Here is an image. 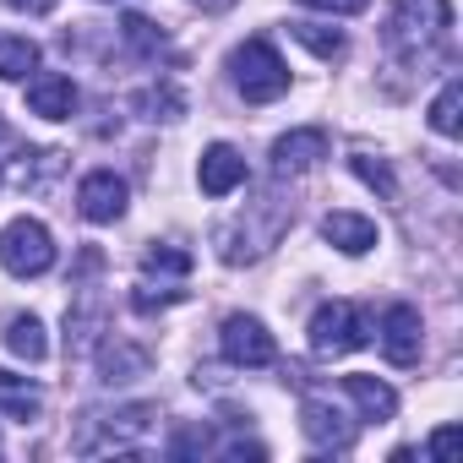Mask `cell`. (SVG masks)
<instances>
[{
	"label": "cell",
	"instance_id": "obj_1",
	"mask_svg": "<svg viewBox=\"0 0 463 463\" xmlns=\"http://www.w3.org/2000/svg\"><path fill=\"white\" fill-rule=\"evenodd\" d=\"M295 223V202H284L279 191H262L257 202H246L235 218H223L213 229V246H218V262L223 268H246V262H262L279 241L284 229Z\"/></svg>",
	"mask_w": 463,
	"mask_h": 463
},
{
	"label": "cell",
	"instance_id": "obj_2",
	"mask_svg": "<svg viewBox=\"0 0 463 463\" xmlns=\"http://www.w3.org/2000/svg\"><path fill=\"white\" fill-rule=\"evenodd\" d=\"M447 33H452V6L447 0H398L387 12V50L403 61V66H430L441 50H447Z\"/></svg>",
	"mask_w": 463,
	"mask_h": 463
},
{
	"label": "cell",
	"instance_id": "obj_3",
	"mask_svg": "<svg viewBox=\"0 0 463 463\" xmlns=\"http://www.w3.org/2000/svg\"><path fill=\"white\" fill-rule=\"evenodd\" d=\"M158 420V403H120V409H93L82 420V436H77V452L82 458H104V452H137V441L153 430Z\"/></svg>",
	"mask_w": 463,
	"mask_h": 463
},
{
	"label": "cell",
	"instance_id": "obj_4",
	"mask_svg": "<svg viewBox=\"0 0 463 463\" xmlns=\"http://www.w3.org/2000/svg\"><path fill=\"white\" fill-rule=\"evenodd\" d=\"M229 82H235V93L246 104H273L289 93V66L268 39H246L229 50Z\"/></svg>",
	"mask_w": 463,
	"mask_h": 463
},
{
	"label": "cell",
	"instance_id": "obj_5",
	"mask_svg": "<svg viewBox=\"0 0 463 463\" xmlns=\"http://www.w3.org/2000/svg\"><path fill=\"white\" fill-rule=\"evenodd\" d=\"M311 354L317 360H344V354H354V349H365L371 344V317L354 306V300H327L317 317H311Z\"/></svg>",
	"mask_w": 463,
	"mask_h": 463
},
{
	"label": "cell",
	"instance_id": "obj_6",
	"mask_svg": "<svg viewBox=\"0 0 463 463\" xmlns=\"http://www.w3.org/2000/svg\"><path fill=\"white\" fill-rule=\"evenodd\" d=\"M0 268L12 279H39L55 268V235L39 218H12L0 229Z\"/></svg>",
	"mask_w": 463,
	"mask_h": 463
},
{
	"label": "cell",
	"instance_id": "obj_7",
	"mask_svg": "<svg viewBox=\"0 0 463 463\" xmlns=\"http://www.w3.org/2000/svg\"><path fill=\"white\" fill-rule=\"evenodd\" d=\"M218 349H223V360H229V365H241V371H262V365H273V360H279L273 333L262 327V317H246V311L223 317V327H218Z\"/></svg>",
	"mask_w": 463,
	"mask_h": 463
},
{
	"label": "cell",
	"instance_id": "obj_8",
	"mask_svg": "<svg viewBox=\"0 0 463 463\" xmlns=\"http://www.w3.org/2000/svg\"><path fill=\"white\" fill-rule=\"evenodd\" d=\"M126 202H131V191H126V180L115 169H93L77 185V213L88 223H120L126 218Z\"/></svg>",
	"mask_w": 463,
	"mask_h": 463
},
{
	"label": "cell",
	"instance_id": "obj_9",
	"mask_svg": "<svg viewBox=\"0 0 463 463\" xmlns=\"http://www.w3.org/2000/svg\"><path fill=\"white\" fill-rule=\"evenodd\" d=\"M376 338H382V354L392 360V365H420V349H425V322H420V311L414 306H387L382 311V327H376Z\"/></svg>",
	"mask_w": 463,
	"mask_h": 463
},
{
	"label": "cell",
	"instance_id": "obj_10",
	"mask_svg": "<svg viewBox=\"0 0 463 463\" xmlns=\"http://www.w3.org/2000/svg\"><path fill=\"white\" fill-rule=\"evenodd\" d=\"M300 430H306V441H311L317 452H349V447H354V420H349L344 409H333L327 398H306Z\"/></svg>",
	"mask_w": 463,
	"mask_h": 463
},
{
	"label": "cell",
	"instance_id": "obj_11",
	"mask_svg": "<svg viewBox=\"0 0 463 463\" xmlns=\"http://www.w3.org/2000/svg\"><path fill=\"white\" fill-rule=\"evenodd\" d=\"M322 158H327V131H317V126L284 131V137L273 142V175H279V180L306 175V169H317Z\"/></svg>",
	"mask_w": 463,
	"mask_h": 463
},
{
	"label": "cell",
	"instance_id": "obj_12",
	"mask_svg": "<svg viewBox=\"0 0 463 463\" xmlns=\"http://www.w3.org/2000/svg\"><path fill=\"white\" fill-rule=\"evenodd\" d=\"M28 109H33L39 120H71V115L82 109V93H77L71 77H61V71H39V77L28 82Z\"/></svg>",
	"mask_w": 463,
	"mask_h": 463
},
{
	"label": "cell",
	"instance_id": "obj_13",
	"mask_svg": "<svg viewBox=\"0 0 463 463\" xmlns=\"http://www.w3.org/2000/svg\"><path fill=\"white\" fill-rule=\"evenodd\" d=\"M104 333H109L104 300H99L93 289H82V295L71 300V311H66V354H71V360H77V354H93Z\"/></svg>",
	"mask_w": 463,
	"mask_h": 463
},
{
	"label": "cell",
	"instance_id": "obj_14",
	"mask_svg": "<svg viewBox=\"0 0 463 463\" xmlns=\"http://www.w3.org/2000/svg\"><path fill=\"white\" fill-rule=\"evenodd\" d=\"M196 180H202L207 196H229V191L246 185V158L229 147V142H213V147L202 153V164H196Z\"/></svg>",
	"mask_w": 463,
	"mask_h": 463
},
{
	"label": "cell",
	"instance_id": "obj_15",
	"mask_svg": "<svg viewBox=\"0 0 463 463\" xmlns=\"http://www.w3.org/2000/svg\"><path fill=\"white\" fill-rule=\"evenodd\" d=\"M322 241H327V246H338L344 257H365L382 235H376V223H371L365 213H344V207H338V213H327V218H322Z\"/></svg>",
	"mask_w": 463,
	"mask_h": 463
},
{
	"label": "cell",
	"instance_id": "obj_16",
	"mask_svg": "<svg viewBox=\"0 0 463 463\" xmlns=\"http://www.w3.org/2000/svg\"><path fill=\"white\" fill-rule=\"evenodd\" d=\"M147 349L142 344H126V338H99V382H131V376H142L147 371Z\"/></svg>",
	"mask_w": 463,
	"mask_h": 463
},
{
	"label": "cell",
	"instance_id": "obj_17",
	"mask_svg": "<svg viewBox=\"0 0 463 463\" xmlns=\"http://www.w3.org/2000/svg\"><path fill=\"white\" fill-rule=\"evenodd\" d=\"M344 392H349V398L360 403V414H365V420H376V425L398 414V392H392L382 376H365V371H354V376H344Z\"/></svg>",
	"mask_w": 463,
	"mask_h": 463
},
{
	"label": "cell",
	"instance_id": "obj_18",
	"mask_svg": "<svg viewBox=\"0 0 463 463\" xmlns=\"http://www.w3.org/2000/svg\"><path fill=\"white\" fill-rule=\"evenodd\" d=\"M0 409H6L12 420H39V409H44V392L28 382V376H12V371H0Z\"/></svg>",
	"mask_w": 463,
	"mask_h": 463
},
{
	"label": "cell",
	"instance_id": "obj_19",
	"mask_svg": "<svg viewBox=\"0 0 463 463\" xmlns=\"http://www.w3.org/2000/svg\"><path fill=\"white\" fill-rule=\"evenodd\" d=\"M430 131L436 137H458L463 131V77H447L441 93L430 99Z\"/></svg>",
	"mask_w": 463,
	"mask_h": 463
},
{
	"label": "cell",
	"instance_id": "obj_20",
	"mask_svg": "<svg viewBox=\"0 0 463 463\" xmlns=\"http://www.w3.org/2000/svg\"><path fill=\"white\" fill-rule=\"evenodd\" d=\"M6 349H12L17 360H28V365H39V360L50 354V338H44V322H39V317H12V322H6Z\"/></svg>",
	"mask_w": 463,
	"mask_h": 463
},
{
	"label": "cell",
	"instance_id": "obj_21",
	"mask_svg": "<svg viewBox=\"0 0 463 463\" xmlns=\"http://www.w3.org/2000/svg\"><path fill=\"white\" fill-rule=\"evenodd\" d=\"M33 71H39V44L33 39H17V33L0 39V82H28Z\"/></svg>",
	"mask_w": 463,
	"mask_h": 463
},
{
	"label": "cell",
	"instance_id": "obj_22",
	"mask_svg": "<svg viewBox=\"0 0 463 463\" xmlns=\"http://www.w3.org/2000/svg\"><path fill=\"white\" fill-rule=\"evenodd\" d=\"M289 33L311 50V55H322V61H344V33L338 28H322V23H289Z\"/></svg>",
	"mask_w": 463,
	"mask_h": 463
},
{
	"label": "cell",
	"instance_id": "obj_23",
	"mask_svg": "<svg viewBox=\"0 0 463 463\" xmlns=\"http://www.w3.org/2000/svg\"><path fill=\"white\" fill-rule=\"evenodd\" d=\"M142 273L185 279V273H191V251H180V246H147V251H142Z\"/></svg>",
	"mask_w": 463,
	"mask_h": 463
},
{
	"label": "cell",
	"instance_id": "obj_24",
	"mask_svg": "<svg viewBox=\"0 0 463 463\" xmlns=\"http://www.w3.org/2000/svg\"><path fill=\"white\" fill-rule=\"evenodd\" d=\"M349 169L371 185V191H382V196H398V180H392V169H387V158H376V153H354L349 158Z\"/></svg>",
	"mask_w": 463,
	"mask_h": 463
},
{
	"label": "cell",
	"instance_id": "obj_25",
	"mask_svg": "<svg viewBox=\"0 0 463 463\" xmlns=\"http://www.w3.org/2000/svg\"><path fill=\"white\" fill-rule=\"evenodd\" d=\"M120 39H126L137 55H158V50H164V33H158L147 17H126V23H120Z\"/></svg>",
	"mask_w": 463,
	"mask_h": 463
},
{
	"label": "cell",
	"instance_id": "obj_26",
	"mask_svg": "<svg viewBox=\"0 0 463 463\" xmlns=\"http://www.w3.org/2000/svg\"><path fill=\"white\" fill-rule=\"evenodd\" d=\"M175 300H185L180 279H175V284H158V289H153V284L142 279V284H137V295H131V306H137L142 317H147V311H164V306H175Z\"/></svg>",
	"mask_w": 463,
	"mask_h": 463
},
{
	"label": "cell",
	"instance_id": "obj_27",
	"mask_svg": "<svg viewBox=\"0 0 463 463\" xmlns=\"http://www.w3.org/2000/svg\"><path fill=\"white\" fill-rule=\"evenodd\" d=\"M142 104H147V109H158L153 120H175V115H180V93H175L169 82H164V88H153V93H142Z\"/></svg>",
	"mask_w": 463,
	"mask_h": 463
},
{
	"label": "cell",
	"instance_id": "obj_28",
	"mask_svg": "<svg viewBox=\"0 0 463 463\" xmlns=\"http://www.w3.org/2000/svg\"><path fill=\"white\" fill-rule=\"evenodd\" d=\"M191 452H213V430H180L169 441V458H191Z\"/></svg>",
	"mask_w": 463,
	"mask_h": 463
},
{
	"label": "cell",
	"instance_id": "obj_29",
	"mask_svg": "<svg viewBox=\"0 0 463 463\" xmlns=\"http://www.w3.org/2000/svg\"><path fill=\"white\" fill-rule=\"evenodd\" d=\"M300 6L327 12V17H354V12H365V6H371V0H300Z\"/></svg>",
	"mask_w": 463,
	"mask_h": 463
},
{
	"label": "cell",
	"instance_id": "obj_30",
	"mask_svg": "<svg viewBox=\"0 0 463 463\" xmlns=\"http://www.w3.org/2000/svg\"><path fill=\"white\" fill-rule=\"evenodd\" d=\"M425 452H430L436 463H447V458L458 452V425H441V430H436V436L425 441Z\"/></svg>",
	"mask_w": 463,
	"mask_h": 463
},
{
	"label": "cell",
	"instance_id": "obj_31",
	"mask_svg": "<svg viewBox=\"0 0 463 463\" xmlns=\"http://www.w3.org/2000/svg\"><path fill=\"white\" fill-rule=\"evenodd\" d=\"M12 12H28V17H44V12H55V0H6Z\"/></svg>",
	"mask_w": 463,
	"mask_h": 463
},
{
	"label": "cell",
	"instance_id": "obj_32",
	"mask_svg": "<svg viewBox=\"0 0 463 463\" xmlns=\"http://www.w3.org/2000/svg\"><path fill=\"white\" fill-rule=\"evenodd\" d=\"M191 6H202V12H229L235 0H191Z\"/></svg>",
	"mask_w": 463,
	"mask_h": 463
}]
</instances>
